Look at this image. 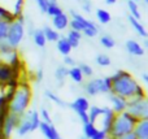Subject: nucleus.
<instances>
[{
  "mask_svg": "<svg viewBox=\"0 0 148 139\" xmlns=\"http://www.w3.org/2000/svg\"><path fill=\"white\" fill-rule=\"evenodd\" d=\"M110 79H112V88H110L112 94L120 95L125 99H130L135 95L139 83L130 73L125 70H117L110 77Z\"/></svg>",
  "mask_w": 148,
  "mask_h": 139,
  "instance_id": "f257e3e1",
  "label": "nucleus"
},
{
  "mask_svg": "<svg viewBox=\"0 0 148 139\" xmlns=\"http://www.w3.org/2000/svg\"><path fill=\"white\" fill-rule=\"evenodd\" d=\"M31 100V90L27 85H21L16 87L14 92L10 95L9 100H8V112L14 113L17 116L23 114L27 111L29 105H30Z\"/></svg>",
  "mask_w": 148,
  "mask_h": 139,
  "instance_id": "f03ea898",
  "label": "nucleus"
},
{
  "mask_svg": "<svg viewBox=\"0 0 148 139\" xmlns=\"http://www.w3.org/2000/svg\"><path fill=\"white\" fill-rule=\"evenodd\" d=\"M139 120H136L135 117H133L131 114H129L127 112H122L114 116V120L112 122L110 130L108 133V137H110L112 139H117L122 135L131 133L134 130V126L136 125Z\"/></svg>",
  "mask_w": 148,
  "mask_h": 139,
  "instance_id": "7ed1b4c3",
  "label": "nucleus"
},
{
  "mask_svg": "<svg viewBox=\"0 0 148 139\" xmlns=\"http://www.w3.org/2000/svg\"><path fill=\"white\" fill-rule=\"evenodd\" d=\"M23 35H25V18H23V16H18L8 26V33L5 40L8 42V44L12 48L16 49L22 42Z\"/></svg>",
  "mask_w": 148,
  "mask_h": 139,
  "instance_id": "20e7f679",
  "label": "nucleus"
},
{
  "mask_svg": "<svg viewBox=\"0 0 148 139\" xmlns=\"http://www.w3.org/2000/svg\"><path fill=\"white\" fill-rule=\"evenodd\" d=\"M39 124H40V118H39V113L36 111H26L23 114L20 116V120H18L17 124V134L20 137H23V135L29 134V133L34 131L39 127Z\"/></svg>",
  "mask_w": 148,
  "mask_h": 139,
  "instance_id": "39448f33",
  "label": "nucleus"
},
{
  "mask_svg": "<svg viewBox=\"0 0 148 139\" xmlns=\"http://www.w3.org/2000/svg\"><path fill=\"white\" fill-rule=\"evenodd\" d=\"M126 112L135 117L136 120H146L148 118V100L146 98H133L127 99V107Z\"/></svg>",
  "mask_w": 148,
  "mask_h": 139,
  "instance_id": "423d86ee",
  "label": "nucleus"
},
{
  "mask_svg": "<svg viewBox=\"0 0 148 139\" xmlns=\"http://www.w3.org/2000/svg\"><path fill=\"white\" fill-rule=\"evenodd\" d=\"M110 88H112L110 77L91 79L84 86V91L88 96H95L99 95V94H110Z\"/></svg>",
  "mask_w": 148,
  "mask_h": 139,
  "instance_id": "0eeeda50",
  "label": "nucleus"
},
{
  "mask_svg": "<svg viewBox=\"0 0 148 139\" xmlns=\"http://www.w3.org/2000/svg\"><path fill=\"white\" fill-rule=\"evenodd\" d=\"M68 105L72 108V111H74L77 114H78V117L81 118V121L83 122V124L88 122L87 111H88V108H90V103H88V99H87L86 96H79V98H77L75 100L72 101L70 104H68Z\"/></svg>",
  "mask_w": 148,
  "mask_h": 139,
  "instance_id": "6e6552de",
  "label": "nucleus"
},
{
  "mask_svg": "<svg viewBox=\"0 0 148 139\" xmlns=\"http://www.w3.org/2000/svg\"><path fill=\"white\" fill-rule=\"evenodd\" d=\"M18 120H20V116H17V114L14 113H10V112H8L7 114H5L4 120H3V124H1V134L3 137L5 139H8L12 135L13 130H16V127H17V124H18Z\"/></svg>",
  "mask_w": 148,
  "mask_h": 139,
  "instance_id": "1a4fd4ad",
  "label": "nucleus"
},
{
  "mask_svg": "<svg viewBox=\"0 0 148 139\" xmlns=\"http://www.w3.org/2000/svg\"><path fill=\"white\" fill-rule=\"evenodd\" d=\"M14 68L10 66L9 64L0 61V85L12 83L13 77H14Z\"/></svg>",
  "mask_w": 148,
  "mask_h": 139,
  "instance_id": "9d476101",
  "label": "nucleus"
},
{
  "mask_svg": "<svg viewBox=\"0 0 148 139\" xmlns=\"http://www.w3.org/2000/svg\"><path fill=\"white\" fill-rule=\"evenodd\" d=\"M110 104H112V111L114 112L116 114L122 113V112L126 111V107H127V99L110 92Z\"/></svg>",
  "mask_w": 148,
  "mask_h": 139,
  "instance_id": "9b49d317",
  "label": "nucleus"
},
{
  "mask_svg": "<svg viewBox=\"0 0 148 139\" xmlns=\"http://www.w3.org/2000/svg\"><path fill=\"white\" fill-rule=\"evenodd\" d=\"M101 116H103V124H101L103 127H101V130H103V131H105V133L108 134V133H109V130H110V126H112L113 120H114L116 113L112 111V108L104 107V108H103Z\"/></svg>",
  "mask_w": 148,
  "mask_h": 139,
  "instance_id": "f8f14e48",
  "label": "nucleus"
},
{
  "mask_svg": "<svg viewBox=\"0 0 148 139\" xmlns=\"http://www.w3.org/2000/svg\"><path fill=\"white\" fill-rule=\"evenodd\" d=\"M38 129H40L42 134H43L47 139H61L60 134L57 133L56 127H55L52 124H47V122L40 121V124H39V127H38Z\"/></svg>",
  "mask_w": 148,
  "mask_h": 139,
  "instance_id": "ddd939ff",
  "label": "nucleus"
},
{
  "mask_svg": "<svg viewBox=\"0 0 148 139\" xmlns=\"http://www.w3.org/2000/svg\"><path fill=\"white\" fill-rule=\"evenodd\" d=\"M52 26H53L55 30L61 31L69 26V17H68L66 13H60V14L52 17Z\"/></svg>",
  "mask_w": 148,
  "mask_h": 139,
  "instance_id": "4468645a",
  "label": "nucleus"
},
{
  "mask_svg": "<svg viewBox=\"0 0 148 139\" xmlns=\"http://www.w3.org/2000/svg\"><path fill=\"white\" fill-rule=\"evenodd\" d=\"M133 133L135 134L136 139H148V118L139 120L134 126Z\"/></svg>",
  "mask_w": 148,
  "mask_h": 139,
  "instance_id": "2eb2a0df",
  "label": "nucleus"
},
{
  "mask_svg": "<svg viewBox=\"0 0 148 139\" xmlns=\"http://www.w3.org/2000/svg\"><path fill=\"white\" fill-rule=\"evenodd\" d=\"M125 47H126V49H127L129 53L133 55V56H143V55H144L143 46H142L140 43H138L136 40H133V39L126 40Z\"/></svg>",
  "mask_w": 148,
  "mask_h": 139,
  "instance_id": "dca6fc26",
  "label": "nucleus"
},
{
  "mask_svg": "<svg viewBox=\"0 0 148 139\" xmlns=\"http://www.w3.org/2000/svg\"><path fill=\"white\" fill-rule=\"evenodd\" d=\"M56 46H57V51L60 52V53L62 55V56H66V55H70V52H72V47H70L69 42L66 40V38L65 36H60L59 39H57L56 42Z\"/></svg>",
  "mask_w": 148,
  "mask_h": 139,
  "instance_id": "f3484780",
  "label": "nucleus"
},
{
  "mask_svg": "<svg viewBox=\"0 0 148 139\" xmlns=\"http://www.w3.org/2000/svg\"><path fill=\"white\" fill-rule=\"evenodd\" d=\"M68 77H70V79L73 81L74 83H82L83 82V74H82L79 66H70L68 69Z\"/></svg>",
  "mask_w": 148,
  "mask_h": 139,
  "instance_id": "a211bd4d",
  "label": "nucleus"
},
{
  "mask_svg": "<svg viewBox=\"0 0 148 139\" xmlns=\"http://www.w3.org/2000/svg\"><path fill=\"white\" fill-rule=\"evenodd\" d=\"M129 22H130V25L134 27V30L138 33V35H140L142 38H147V30L140 23V21L134 18V17H131V16H129Z\"/></svg>",
  "mask_w": 148,
  "mask_h": 139,
  "instance_id": "6ab92c4d",
  "label": "nucleus"
},
{
  "mask_svg": "<svg viewBox=\"0 0 148 139\" xmlns=\"http://www.w3.org/2000/svg\"><path fill=\"white\" fill-rule=\"evenodd\" d=\"M81 39H82V33L75 31V30H70L66 35V40L69 42V44H70L72 48H77V47L79 46Z\"/></svg>",
  "mask_w": 148,
  "mask_h": 139,
  "instance_id": "aec40b11",
  "label": "nucleus"
},
{
  "mask_svg": "<svg viewBox=\"0 0 148 139\" xmlns=\"http://www.w3.org/2000/svg\"><path fill=\"white\" fill-rule=\"evenodd\" d=\"M44 34V38H46L47 42H57V39L60 38V34L57 30H55L53 27H49V26H44L42 29Z\"/></svg>",
  "mask_w": 148,
  "mask_h": 139,
  "instance_id": "412c9836",
  "label": "nucleus"
},
{
  "mask_svg": "<svg viewBox=\"0 0 148 139\" xmlns=\"http://www.w3.org/2000/svg\"><path fill=\"white\" fill-rule=\"evenodd\" d=\"M101 113H103V108H100V107H97V105H90L88 111H87V114H88V122H91V124L95 125L96 120L101 116Z\"/></svg>",
  "mask_w": 148,
  "mask_h": 139,
  "instance_id": "4be33fe9",
  "label": "nucleus"
},
{
  "mask_svg": "<svg viewBox=\"0 0 148 139\" xmlns=\"http://www.w3.org/2000/svg\"><path fill=\"white\" fill-rule=\"evenodd\" d=\"M70 14H72V17L74 18V20L79 21V22L82 23L83 29H86V27H97V26L95 25L92 21H90V20H87V18H84L82 14H79V13L74 12V10H70Z\"/></svg>",
  "mask_w": 148,
  "mask_h": 139,
  "instance_id": "5701e85b",
  "label": "nucleus"
},
{
  "mask_svg": "<svg viewBox=\"0 0 148 139\" xmlns=\"http://www.w3.org/2000/svg\"><path fill=\"white\" fill-rule=\"evenodd\" d=\"M33 39H34V43H35L38 47H40V48H43V47L46 46V43H47V40H46V38H44V34H43V31H42V29H36V30H34Z\"/></svg>",
  "mask_w": 148,
  "mask_h": 139,
  "instance_id": "b1692460",
  "label": "nucleus"
},
{
  "mask_svg": "<svg viewBox=\"0 0 148 139\" xmlns=\"http://www.w3.org/2000/svg\"><path fill=\"white\" fill-rule=\"evenodd\" d=\"M68 69H69V68L64 65V66H59L56 70H55V78H56L57 83H59L60 86L64 83L65 78L68 77Z\"/></svg>",
  "mask_w": 148,
  "mask_h": 139,
  "instance_id": "393cba45",
  "label": "nucleus"
},
{
  "mask_svg": "<svg viewBox=\"0 0 148 139\" xmlns=\"http://www.w3.org/2000/svg\"><path fill=\"white\" fill-rule=\"evenodd\" d=\"M97 127L95 126L94 124H91V122H86V124H83V134L84 137H86L87 139H92L96 135L97 133Z\"/></svg>",
  "mask_w": 148,
  "mask_h": 139,
  "instance_id": "a878e982",
  "label": "nucleus"
},
{
  "mask_svg": "<svg viewBox=\"0 0 148 139\" xmlns=\"http://www.w3.org/2000/svg\"><path fill=\"white\" fill-rule=\"evenodd\" d=\"M96 18L101 25H107V23L110 22L112 17H110V13L105 9H97L96 10Z\"/></svg>",
  "mask_w": 148,
  "mask_h": 139,
  "instance_id": "bb28decb",
  "label": "nucleus"
},
{
  "mask_svg": "<svg viewBox=\"0 0 148 139\" xmlns=\"http://www.w3.org/2000/svg\"><path fill=\"white\" fill-rule=\"evenodd\" d=\"M127 7H129V10H130V16L136 20L140 21L142 16H140V12L138 9V3L136 1H133V0H127Z\"/></svg>",
  "mask_w": 148,
  "mask_h": 139,
  "instance_id": "cd10ccee",
  "label": "nucleus"
},
{
  "mask_svg": "<svg viewBox=\"0 0 148 139\" xmlns=\"http://www.w3.org/2000/svg\"><path fill=\"white\" fill-rule=\"evenodd\" d=\"M100 44H101L104 48L110 49V48H113V47L116 46V42H114V39H113L110 35L105 34V35H103L101 38H100Z\"/></svg>",
  "mask_w": 148,
  "mask_h": 139,
  "instance_id": "c85d7f7f",
  "label": "nucleus"
},
{
  "mask_svg": "<svg viewBox=\"0 0 148 139\" xmlns=\"http://www.w3.org/2000/svg\"><path fill=\"white\" fill-rule=\"evenodd\" d=\"M46 96L51 101H53L55 104H57L59 107H62V108H65V107H68V103H65L64 100H61V99L59 98L57 95H55L52 91H49V90H47L46 91Z\"/></svg>",
  "mask_w": 148,
  "mask_h": 139,
  "instance_id": "c756f323",
  "label": "nucleus"
},
{
  "mask_svg": "<svg viewBox=\"0 0 148 139\" xmlns=\"http://www.w3.org/2000/svg\"><path fill=\"white\" fill-rule=\"evenodd\" d=\"M47 14L51 16V17H55V16L60 14V13H62V9L57 5V3H51V4H48V8H47Z\"/></svg>",
  "mask_w": 148,
  "mask_h": 139,
  "instance_id": "7c9ffc66",
  "label": "nucleus"
},
{
  "mask_svg": "<svg viewBox=\"0 0 148 139\" xmlns=\"http://www.w3.org/2000/svg\"><path fill=\"white\" fill-rule=\"evenodd\" d=\"M23 3L25 0H16L14 4H13V16L18 17V16H22L23 13Z\"/></svg>",
  "mask_w": 148,
  "mask_h": 139,
  "instance_id": "2f4dec72",
  "label": "nucleus"
},
{
  "mask_svg": "<svg viewBox=\"0 0 148 139\" xmlns=\"http://www.w3.org/2000/svg\"><path fill=\"white\" fill-rule=\"evenodd\" d=\"M96 64L99 65V66H103V68L109 66V65H110L109 56H107V55H104V53L97 55V56H96Z\"/></svg>",
  "mask_w": 148,
  "mask_h": 139,
  "instance_id": "473e14b6",
  "label": "nucleus"
},
{
  "mask_svg": "<svg viewBox=\"0 0 148 139\" xmlns=\"http://www.w3.org/2000/svg\"><path fill=\"white\" fill-rule=\"evenodd\" d=\"M8 26H9V22H7L4 20H0V40H4L7 38Z\"/></svg>",
  "mask_w": 148,
  "mask_h": 139,
  "instance_id": "72a5a7b5",
  "label": "nucleus"
},
{
  "mask_svg": "<svg viewBox=\"0 0 148 139\" xmlns=\"http://www.w3.org/2000/svg\"><path fill=\"white\" fill-rule=\"evenodd\" d=\"M82 34L86 35L87 38H94V36H96L97 34H99V29L97 27H86L82 30Z\"/></svg>",
  "mask_w": 148,
  "mask_h": 139,
  "instance_id": "f704fd0d",
  "label": "nucleus"
},
{
  "mask_svg": "<svg viewBox=\"0 0 148 139\" xmlns=\"http://www.w3.org/2000/svg\"><path fill=\"white\" fill-rule=\"evenodd\" d=\"M39 118H40V121H43V122L52 124V118H51V116H49L48 111H47L46 108H42L40 109V112H39Z\"/></svg>",
  "mask_w": 148,
  "mask_h": 139,
  "instance_id": "c9c22d12",
  "label": "nucleus"
},
{
  "mask_svg": "<svg viewBox=\"0 0 148 139\" xmlns=\"http://www.w3.org/2000/svg\"><path fill=\"white\" fill-rule=\"evenodd\" d=\"M79 69H81L83 77H84V75H86V77H91V75L94 74V70H92V68L90 66V65H87V64H81V65H79Z\"/></svg>",
  "mask_w": 148,
  "mask_h": 139,
  "instance_id": "e433bc0d",
  "label": "nucleus"
},
{
  "mask_svg": "<svg viewBox=\"0 0 148 139\" xmlns=\"http://www.w3.org/2000/svg\"><path fill=\"white\" fill-rule=\"evenodd\" d=\"M69 26L72 27V30L79 31V33H82V30H83V26H82V23L79 22V21L74 20V18H72V20L69 21Z\"/></svg>",
  "mask_w": 148,
  "mask_h": 139,
  "instance_id": "4c0bfd02",
  "label": "nucleus"
},
{
  "mask_svg": "<svg viewBox=\"0 0 148 139\" xmlns=\"http://www.w3.org/2000/svg\"><path fill=\"white\" fill-rule=\"evenodd\" d=\"M36 4H38L39 7V10H40L42 13H46L47 12V8H48V0H35Z\"/></svg>",
  "mask_w": 148,
  "mask_h": 139,
  "instance_id": "58836bf2",
  "label": "nucleus"
},
{
  "mask_svg": "<svg viewBox=\"0 0 148 139\" xmlns=\"http://www.w3.org/2000/svg\"><path fill=\"white\" fill-rule=\"evenodd\" d=\"M64 65L65 66H74V65H75V61H74L73 57H70L69 55H66V56H64Z\"/></svg>",
  "mask_w": 148,
  "mask_h": 139,
  "instance_id": "ea45409f",
  "label": "nucleus"
},
{
  "mask_svg": "<svg viewBox=\"0 0 148 139\" xmlns=\"http://www.w3.org/2000/svg\"><path fill=\"white\" fill-rule=\"evenodd\" d=\"M82 8H83V10L86 13H90V12H91V1H90V0H83Z\"/></svg>",
  "mask_w": 148,
  "mask_h": 139,
  "instance_id": "a19ab883",
  "label": "nucleus"
},
{
  "mask_svg": "<svg viewBox=\"0 0 148 139\" xmlns=\"http://www.w3.org/2000/svg\"><path fill=\"white\" fill-rule=\"evenodd\" d=\"M117 139H136V137H135V134L131 131V133H127V134L122 135V137H120V138H117Z\"/></svg>",
  "mask_w": 148,
  "mask_h": 139,
  "instance_id": "79ce46f5",
  "label": "nucleus"
},
{
  "mask_svg": "<svg viewBox=\"0 0 148 139\" xmlns=\"http://www.w3.org/2000/svg\"><path fill=\"white\" fill-rule=\"evenodd\" d=\"M42 79H43V72H42V69H39L36 73V82H40Z\"/></svg>",
  "mask_w": 148,
  "mask_h": 139,
  "instance_id": "37998d69",
  "label": "nucleus"
},
{
  "mask_svg": "<svg viewBox=\"0 0 148 139\" xmlns=\"http://www.w3.org/2000/svg\"><path fill=\"white\" fill-rule=\"evenodd\" d=\"M116 1H117V0H105V3H107L108 5H113Z\"/></svg>",
  "mask_w": 148,
  "mask_h": 139,
  "instance_id": "c03bdc74",
  "label": "nucleus"
},
{
  "mask_svg": "<svg viewBox=\"0 0 148 139\" xmlns=\"http://www.w3.org/2000/svg\"><path fill=\"white\" fill-rule=\"evenodd\" d=\"M143 81H144V82H148V74H147V73H144V74H143Z\"/></svg>",
  "mask_w": 148,
  "mask_h": 139,
  "instance_id": "a18cd8bd",
  "label": "nucleus"
},
{
  "mask_svg": "<svg viewBox=\"0 0 148 139\" xmlns=\"http://www.w3.org/2000/svg\"><path fill=\"white\" fill-rule=\"evenodd\" d=\"M133 1H139V0H133Z\"/></svg>",
  "mask_w": 148,
  "mask_h": 139,
  "instance_id": "49530a36",
  "label": "nucleus"
},
{
  "mask_svg": "<svg viewBox=\"0 0 148 139\" xmlns=\"http://www.w3.org/2000/svg\"><path fill=\"white\" fill-rule=\"evenodd\" d=\"M144 1H146V3H148V0H144Z\"/></svg>",
  "mask_w": 148,
  "mask_h": 139,
  "instance_id": "de8ad7c7",
  "label": "nucleus"
},
{
  "mask_svg": "<svg viewBox=\"0 0 148 139\" xmlns=\"http://www.w3.org/2000/svg\"><path fill=\"white\" fill-rule=\"evenodd\" d=\"M0 20H1V14H0Z\"/></svg>",
  "mask_w": 148,
  "mask_h": 139,
  "instance_id": "09e8293b",
  "label": "nucleus"
}]
</instances>
